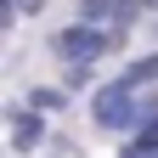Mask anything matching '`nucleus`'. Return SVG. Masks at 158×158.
Returning <instances> with one entry per match:
<instances>
[{
  "label": "nucleus",
  "instance_id": "1",
  "mask_svg": "<svg viewBox=\"0 0 158 158\" xmlns=\"http://www.w3.org/2000/svg\"><path fill=\"white\" fill-rule=\"evenodd\" d=\"M130 107H135L130 85H107V90H96V118H102V124H130Z\"/></svg>",
  "mask_w": 158,
  "mask_h": 158
},
{
  "label": "nucleus",
  "instance_id": "6",
  "mask_svg": "<svg viewBox=\"0 0 158 158\" xmlns=\"http://www.w3.org/2000/svg\"><path fill=\"white\" fill-rule=\"evenodd\" d=\"M124 158H158V147H124Z\"/></svg>",
  "mask_w": 158,
  "mask_h": 158
},
{
  "label": "nucleus",
  "instance_id": "3",
  "mask_svg": "<svg viewBox=\"0 0 158 158\" xmlns=\"http://www.w3.org/2000/svg\"><path fill=\"white\" fill-rule=\"evenodd\" d=\"M40 141V124H34V118H17V147H34Z\"/></svg>",
  "mask_w": 158,
  "mask_h": 158
},
{
  "label": "nucleus",
  "instance_id": "2",
  "mask_svg": "<svg viewBox=\"0 0 158 158\" xmlns=\"http://www.w3.org/2000/svg\"><path fill=\"white\" fill-rule=\"evenodd\" d=\"M56 51L62 56H96L102 51V34L96 28H68V34H56Z\"/></svg>",
  "mask_w": 158,
  "mask_h": 158
},
{
  "label": "nucleus",
  "instance_id": "4",
  "mask_svg": "<svg viewBox=\"0 0 158 158\" xmlns=\"http://www.w3.org/2000/svg\"><path fill=\"white\" fill-rule=\"evenodd\" d=\"M152 73H158V56H147V62H135V68L124 73V85H135V79H152Z\"/></svg>",
  "mask_w": 158,
  "mask_h": 158
},
{
  "label": "nucleus",
  "instance_id": "5",
  "mask_svg": "<svg viewBox=\"0 0 158 158\" xmlns=\"http://www.w3.org/2000/svg\"><path fill=\"white\" fill-rule=\"evenodd\" d=\"M135 147H158V118H152V124H147L141 135H135Z\"/></svg>",
  "mask_w": 158,
  "mask_h": 158
}]
</instances>
